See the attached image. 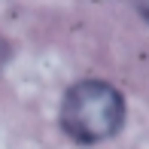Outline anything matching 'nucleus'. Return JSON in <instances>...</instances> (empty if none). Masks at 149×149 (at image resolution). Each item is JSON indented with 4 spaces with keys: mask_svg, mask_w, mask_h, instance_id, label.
Here are the masks:
<instances>
[{
    "mask_svg": "<svg viewBox=\"0 0 149 149\" xmlns=\"http://www.w3.org/2000/svg\"><path fill=\"white\" fill-rule=\"evenodd\" d=\"M125 122V100L110 82H76L61 100V128L79 143L107 140Z\"/></svg>",
    "mask_w": 149,
    "mask_h": 149,
    "instance_id": "nucleus-1",
    "label": "nucleus"
},
{
    "mask_svg": "<svg viewBox=\"0 0 149 149\" xmlns=\"http://www.w3.org/2000/svg\"><path fill=\"white\" fill-rule=\"evenodd\" d=\"M6 58H9V46H6L3 40H0V67L6 64Z\"/></svg>",
    "mask_w": 149,
    "mask_h": 149,
    "instance_id": "nucleus-2",
    "label": "nucleus"
}]
</instances>
